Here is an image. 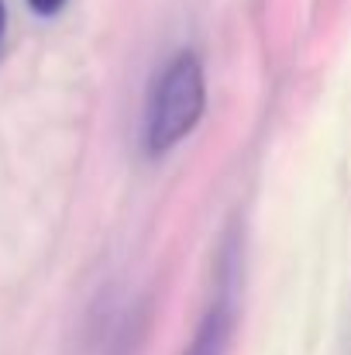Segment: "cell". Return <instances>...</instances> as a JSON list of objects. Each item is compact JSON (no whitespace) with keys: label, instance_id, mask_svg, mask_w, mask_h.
Segmentation results:
<instances>
[{"label":"cell","instance_id":"obj_1","mask_svg":"<svg viewBox=\"0 0 351 355\" xmlns=\"http://www.w3.org/2000/svg\"><path fill=\"white\" fill-rule=\"evenodd\" d=\"M207 107V83L204 66L193 52H179L159 76L148 114H145V148L152 155H162L176 148L204 114Z\"/></svg>","mask_w":351,"mask_h":355},{"label":"cell","instance_id":"obj_2","mask_svg":"<svg viewBox=\"0 0 351 355\" xmlns=\"http://www.w3.org/2000/svg\"><path fill=\"white\" fill-rule=\"evenodd\" d=\"M231 331H234V307H231V297L224 293V297H217V304L200 321V328H197L186 355H228Z\"/></svg>","mask_w":351,"mask_h":355},{"label":"cell","instance_id":"obj_3","mask_svg":"<svg viewBox=\"0 0 351 355\" xmlns=\"http://www.w3.org/2000/svg\"><path fill=\"white\" fill-rule=\"evenodd\" d=\"M28 3H31V10H35V14L52 17V14H59V10H62V3H66V0H28Z\"/></svg>","mask_w":351,"mask_h":355},{"label":"cell","instance_id":"obj_4","mask_svg":"<svg viewBox=\"0 0 351 355\" xmlns=\"http://www.w3.org/2000/svg\"><path fill=\"white\" fill-rule=\"evenodd\" d=\"M3 24H7V14H3V0H0V38H3Z\"/></svg>","mask_w":351,"mask_h":355}]
</instances>
